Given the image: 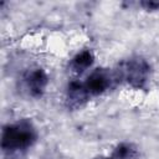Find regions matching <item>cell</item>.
<instances>
[{
  "label": "cell",
  "instance_id": "3",
  "mask_svg": "<svg viewBox=\"0 0 159 159\" xmlns=\"http://www.w3.org/2000/svg\"><path fill=\"white\" fill-rule=\"evenodd\" d=\"M112 81H113V77L108 71L98 68L92 71L87 76L86 81L83 82V86L91 98V97L101 96L104 92H107L112 84Z\"/></svg>",
  "mask_w": 159,
  "mask_h": 159
},
{
  "label": "cell",
  "instance_id": "2",
  "mask_svg": "<svg viewBox=\"0 0 159 159\" xmlns=\"http://www.w3.org/2000/svg\"><path fill=\"white\" fill-rule=\"evenodd\" d=\"M118 77L132 88L143 89L150 77V65L142 57H132L120 65Z\"/></svg>",
  "mask_w": 159,
  "mask_h": 159
},
{
  "label": "cell",
  "instance_id": "5",
  "mask_svg": "<svg viewBox=\"0 0 159 159\" xmlns=\"http://www.w3.org/2000/svg\"><path fill=\"white\" fill-rule=\"evenodd\" d=\"M66 99L68 106L72 108H78L83 106L89 99V96L83 86V82L71 81L66 89Z\"/></svg>",
  "mask_w": 159,
  "mask_h": 159
},
{
  "label": "cell",
  "instance_id": "7",
  "mask_svg": "<svg viewBox=\"0 0 159 159\" xmlns=\"http://www.w3.org/2000/svg\"><path fill=\"white\" fill-rule=\"evenodd\" d=\"M109 159H139V152L132 143H119L113 149Z\"/></svg>",
  "mask_w": 159,
  "mask_h": 159
},
{
  "label": "cell",
  "instance_id": "1",
  "mask_svg": "<svg viewBox=\"0 0 159 159\" xmlns=\"http://www.w3.org/2000/svg\"><path fill=\"white\" fill-rule=\"evenodd\" d=\"M37 140V132L30 120H19L2 128L1 148L7 153L25 152Z\"/></svg>",
  "mask_w": 159,
  "mask_h": 159
},
{
  "label": "cell",
  "instance_id": "4",
  "mask_svg": "<svg viewBox=\"0 0 159 159\" xmlns=\"http://www.w3.org/2000/svg\"><path fill=\"white\" fill-rule=\"evenodd\" d=\"M24 86L29 96L34 98L41 97L48 86V76L42 68H32L24 76Z\"/></svg>",
  "mask_w": 159,
  "mask_h": 159
},
{
  "label": "cell",
  "instance_id": "8",
  "mask_svg": "<svg viewBox=\"0 0 159 159\" xmlns=\"http://www.w3.org/2000/svg\"><path fill=\"white\" fill-rule=\"evenodd\" d=\"M142 5L145 6L147 9H150V10H159V2H154V1H152V2H143Z\"/></svg>",
  "mask_w": 159,
  "mask_h": 159
},
{
  "label": "cell",
  "instance_id": "9",
  "mask_svg": "<svg viewBox=\"0 0 159 159\" xmlns=\"http://www.w3.org/2000/svg\"><path fill=\"white\" fill-rule=\"evenodd\" d=\"M97 159H109V157H99V158H97Z\"/></svg>",
  "mask_w": 159,
  "mask_h": 159
},
{
  "label": "cell",
  "instance_id": "6",
  "mask_svg": "<svg viewBox=\"0 0 159 159\" xmlns=\"http://www.w3.org/2000/svg\"><path fill=\"white\" fill-rule=\"evenodd\" d=\"M94 62V56L91 50H82L77 52L70 61V68L72 72L83 73L88 68L92 67Z\"/></svg>",
  "mask_w": 159,
  "mask_h": 159
}]
</instances>
